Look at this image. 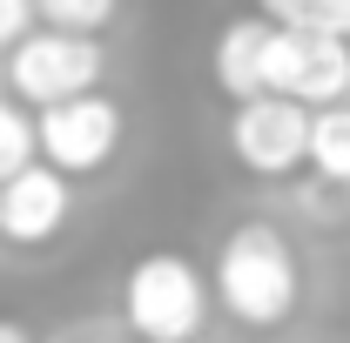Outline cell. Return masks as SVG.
<instances>
[{"label":"cell","mask_w":350,"mask_h":343,"mask_svg":"<svg viewBox=\"0 0 350 343\" xmlns=\"http://www.w3.org/2000/svg\"><path fill=\"white\" fill-rule=\"evenodd\" d=\"M216 297L236 323H256V330L283 323L297 310V256H290V243L276 229H262V222L236 229L216 256Z\"/></svg>","instance_id":"cell-1"},{"label":"cell","mask_w":350,"mask_h":343,"mask_svg":"<svg viewBox=\"0 0 350 343\" xmlns=\"http://www.w3.org/2000/svg\"><path fill=\"white\" fill-rule=\"evenodd\" d=\"M135 337L148 343H189L202 330V310H209V283L189 256H142L129 269V290H122Z\"/></svg>","instance_id":"cell-2"},{"label":"cell","mask_w":350,"mask_h":343,"mask_svg":"<svg viewBox=\"0 0 350 343\" xmlns=\"http://www.w3.org/2000/svg\"><path fill=\"white\" fill-rule=\"evenodd\" d=\"M269 94H290L304 108H337L350 94V41L330 34V27H276Z\"/></svg>","instance_id":"cell-3"},{"label":"cell","mask_w":350,"mask_h":343,"mask_svg":"<svg viewBox=\"0 0 350 343\" xmlns=\"http://www.w3.org/2000/svg\"><path fill=\"white\" fill-rule=\"evenodd\" d=\"M101 81V47L94 34H68V27H47L27 34L14 47V94L34 101V108H61L75 94H94Z\"/></svg>","instance_id":"cell-4"},{"label":"cell","mask_w":350,"mask_h":343,"mask_svg":"<svg viewBox=\"0 0 350 343\" xmlns=\"http://www.w3.org/2000/svg\"><path fill=\"white\" fill-rule=\"evenodd\" d=\"M310 115H317V108L290 101V94L236 101V122H229L236 162L256 169V175H290L297 162H310Z\"/></svg>","instance_id":"cell-5"},{"label":"cell","mask_w":350,"mask_h":343,"mask_svg":"<svg viewBox=\"0 0 350 343\" xmlns=\"http://www.w3.org/2000/svg\"><path fill=\"white\" fill-rule=\"evenodd\" d=\"M122 141V108L101 94H75L61 108H41V162H54L61 175L101 169Z\"/></svg>","instance_id":"cell-6"},{"label":"cell","mask_w":350,"mask_h":343,"mask_svg":"<svg viewBox=\"0 0 350 343\" xmlns=\"http://www.w3.org/2000/svg\"><path fill=\"white\" fill-rule=\"evenodd\" d=\"M68 175L54 162H27L21 175L0 182V236L7 243H47L68 222Z\"/></svg>","instance_id":"cell-7"},{"label":"cell","mask_w":350,"mask_h":343,"mask_svg":"<svg viewBox=\"0 0 350 343\" xmlns=\"http://www.w3.org/2000/svg\"><path fill=\"white\" fill-rule=\"evenodd\" d=\"M269 41H276V20H236V27H222V41H216V87L229 94V101L269 94Z\"/></svg>","instance_id":"cell-8"},{"label":"cell","mask_w":350,"mask_h":343,"mask_svg":"<svg viewBox=\"0 0 350 343\" xmlns=\"http://www.w3.org/2000/svg\"><path fill=\"white\" fill-rule=\"evenodd\" d=\"M310 169L337 189H350V101L310 115Z\"/></svg>","instance_id":"cell-9"},{"label":"cell","mask_w":350,"mask_h":343,"mask_svg":"<svg viewBox=\"0 0 350 343\" xmlns=\"http://www.w3.org/2000/svg\"><path fill=\"white\" fill-rule=\"evenodd\" d=\"M34 148H41V122H27L14 101H0V182L27 169V162H34Z\"/></svg>","instance_id":"cell-10"},{"label":"cell","mask_w":350,"mask_h":343,"mask_svg":"<svg viewBox=\"0 0 350 343\" xmlns=\"http://www.w3.org/2000/svg\"><path fill=\"white\" fill-rule=\"evenodd\" d=\"M108 14H115V0H41V20L47 27H68V34L108 27Z\"/></svg>","instance_id":"cell-11"},{"label":"cell","mask_w":350,"mask_h":343,"mask_svg":"<svg viewBox=\"0 0 350 343\" xmlns=\"http://www.w3.org/2000/svg\"><path fill=\"white\" fill-rule=\"evenodd\" d=\"M276 27H330V0H256Z\"/></svg>","instance_id":"cell-12"},{"label":"cell","mask_w":350,"mask_h":343,"mask_svg":"<svg viewBox=\"0 0 350 343\" xmlns=\"http://www.w3.org/2000/svg\"><path fill=\"white\" fill-rule=\"evenodd\" d=\"M34 14H41V0H0V47H21L34 34Z\"/></svg>","instance_id":"cell-13"},{"label":"cell","mask_w":350,"mask_h":343,"mask_svg":"<svg viewBox=\"0 0 350 343\" xmlns=\"http://www.w3.org/2000/svg\"><path fill=\"white\" fill-rule=\"evenodd\" d=\"M0 343H34V337H27V330H21L14 316H0Z\"/></svg>","instance_id":"cell-14"}]
</instances>
